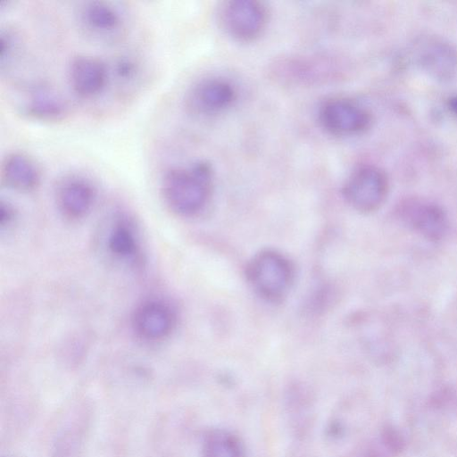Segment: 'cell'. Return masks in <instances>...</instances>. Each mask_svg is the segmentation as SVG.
I'll use <instances>...</instances> for the list:
<instances>
[{
  "label": "cell",
  "instance_id": "obj_18",
  "mask_svg": "<svg viewBox=\"0 0 457 457\" xmlns=\"http://www.w3.org/2000/svg\"><path fill=\"white\" fill-rule=\"evenodd\" d=\"M22 38L12 26L3 27L0 31V69L8 71L19 60L22 50Z\"/></svg>",
  "mask_w": 457,
  "mask_h": 457
},
{
  "label": "cell",
  "instance_id": "obj_6",
  "mask_svg": "<svg viewBox=\"0 0 457 457\" xmlns=\"http://www.w3.org/2000/svg\"><path fill=\"white\" fill-rule=\"evenodd\" d=\"M389 182L379 167L365 164L357 167L343 187L346 202L361 212H372L381 207L386 199Z\"/></svg>",
  "mask_w": 457,
  "mask_h": 457
},
{
  "label": "cell",
  "instance_id": "obj_2",
  "mask_svg": "<svg viewBox=\"0 0 457 457\" xmlns=\"http://www.w3.org/2000/svg\"><path fill=\"white\" fill-rule=\"evenodd\" d=\"M407 54L416 69L432 79L449 81L457 76V46L445 37H419L411 44Z\"/></svg>",
  "mask_w": 457,
  "mask_h": 457
},
{
  "label": "cell",
  "instance_id": "obj_19",
  "mask_svg": "<svg viewBox=\"0 0 457 457\" xmlns=\"http://www.w3.org/2000/svg\"><path fill=\"white\" fill-rule=\"evenodd\" d=\"M141 63L131 54H122L113 62L112 71L114 79L121 84H128L137 79L140 74Z\"/></svg>",
  "mask_w": 457,
  "mask_h": 457
},
{
  "label": "cell",
  "instance_id": "obj_1",
  "mask_svg": "<svg viewBox=\"0 0 457 457\" xmlns=\"http://www.w3.org/2000/svg\"><path fill=\"white\" fill-rule=\"evenodd\" d=\"M212 164L197 160L187 166L168 169L161 182V191L167 206L181 216H193L207 204L213 185Z\"/></svg>",
  "mask_w": 457,
  "mask_h": 457
},
{
  "label": "cell",
  "instance_id": "obj_3",
  "mask_svg": "<svg viewBox=\"0 0 457 457\" xmlns=\"http://www.w3.org/2000/svg\"><path fill=\"white\" fill-rule=\"evenodd\" d=\"M221 29L232 39L249 43L256 40L266 29L269 12L258 0H228L218 9Z\"/></svg>",
  "mask_w": 457,
  "mask_h": 457
},
{
  "label": "cell",
  "instance_id": "obj_5",
  "mask_svg": "<svg viewBox=\"0 0 457 457\" xmlns=\"http://www.w3.org/2000/svg\"><path fill=\"white\" fill-rule=\"evenodd\" d=\"M320 127L329 135L347 137L367 131L373 120L369 109L346 96L326 99L318 110Z\"/></svg>",
  "mask_w": 457,
  "mask_h": 457
},
{
  "label": "cell",
  "instance_id": "obj_16",
  "mask_svg": "<svg viewBox=\"0 0 457 457\" xmlns=\"http://www.w3.org/2000/svg\"><path fill=\"white\" fill-rule=\"evenodd\" d=\"M125 219L112 225L106 238L108 252L120 261H134L139 251L138 239L133 227Z\"/></svg>",
  "mask_w": 457,
  "mask_h": 457
},
{
  "label": "cell",
  "instance_id": "obj_15",
  "mask_svg": "<svg viewBox=\"0 0 457 457\" xmlns=\"http://www.w3.org/2000/svg\"><path fill=\"white\" fill-rule=\"evenodd\" d=\"M329 62L321 58L286 57L275 62V78L289 84H308L328 79Z\"/></svg>",
  "mask_w": 457,
  "mask_h": 457
},
{
  "label": "cell",
  "instance_id": "obj_14",
  "mask_svg": "<svg viewBox=\"0 0 457 457\" xmlns=\"http://www.w3.org/2000/svg\"><path fill=\"white\" fill-rule=\"evenodd\" d=\"M1 178L7 187L29 192L38 187L41 171L35 160L27 154L12 152L2 161Z\"/></svg>",
  "mask_w": 457,
  "mask_h": 457
},
{
  "label": "cell",
  "instance_id": "obj_13",
  "mask_svg": "<svg viewBox=\"0 0 457 457\" xmlns=\"http://www.w3.org/2000/svg\"><path fill=\"white\" fill-rule=\"evenodd\" d=\"M176 314L167 303L150 300L141 303L134 312L132 326L138 337L147 341L165 338L173 330Z\"/></svg>",
  "mask_w": 457,
  "mask_h": 457
},
{
  "label": "cell",
  "instance_id": "obj_20",
  "mask_svg": "<svg viewBox=\"0 0 457 457\" xmlns=\"http://www.w3.org/2000/svg\"><path fill=\"white\" fill-rule=\"evenodd\" d=\"M443 106L451 118L457 120V93L448 96L445 99Z\"/></svg>",
  "mask_w": 457,
  "mask_h": 457
},
{
  "label": "cell",
  "instance_id": "obj_7",
  "mask_svg": "<svg viewBox=\"0 0 457 457\" xmlns=\"http://www.w3.org/2000/svg\"><path fill=\"white\" fill-rule=\"evenodd\" d=\"M79 31L87 38L104 43L119 40L125 30V21L119 9L111 2L86 1L75 11Z\"/></svg>",
  "mask_w": 457,
  "mask_h": 457
},
{
  "label": "cell",
  "instance_id": "obj_12",
  "mask_svg": "<svg viewBox=\"0 0 457 457\" xmlns=\"http://www.w3.org/2000/svg\"><path fill=\"white\" fill-rule=\"evenodd\" d=\"M96 190L84 176L70 174L57 183L55 199L61 212L67 218L77 220L90 212L96 201Z\"/></svg>",
  "mask_w": 457,
  "mask_h": 457
},
{
  "label": "cell",
  "instance_id": "obj_9",
  "mask_svg": "<svg viewBox=\"0 0 457 457\" xmlns=\"http://www.w3.org/2000/svg\"><path fill=\"white\" fill-rule=\"evenodd\" d=\"M397 212L403 221L428 240L438 241L447 234L449 228L447 214L435 203L408 199L399 205Z\"/></svg>",
  "mask_w": 457,
  "mask_h": 457
},
{
  "label": "cell",
  "instance_id": "obj_8",
  "mask_svg": "<svg viewBox=\"0 0 457 457\" xmlns=\"http://www.w3.org/2000/svg\"><path fill=\"white\" fill-rule=\"evenodd\" d=\"M237 97V89L228 80L221 78H205L188 89L184 99V106L190 115L206 118L228 110Z\"/></svg>",
  "mask_w": 457,
  "mask_h": 457
},
{
  "label": "cell",
  "instance_id": "obj_4",
  "mask_svg": "<svg viewBox=\"0 0 457 457\" xmlns=\"http://www.w3.org/2000/svg\"><path fill=\"white\" fill-rule=\"evenodd\" d=\"M246 273L255 292L268 301L285 296L294 276L290 262L273 250L257 253L249 262Z\"/></svg>",
  "mask_w": 457,
  "mask_h": 457
},
{
  "label": "cell",
  "instance_id": "obj_17",
  "mask_svg": "<svg viewBox=\"0 0 457 457\" xmlns=\"http://www.w3.org/2000/svg\"><path fill=\"white\" fill-rule=\"evenodd\" d=\"M202 452L203 457H243L237 438L221 430L212 431L205 436Z\"/></svg>",
  "mask_w": 457,
  "mask_h": 457
},
{
  "label": "cell",
  "instance_id": "obj_11",
  "mask_svg": "<svg viewBox=\"0 0 457 457\" xmlns=\"http://www.w3.org/2000/svg\"><path fill=\"white\" fill-rule=\"evenodd\" d=\"M19 109L29 119L46 122L62 120L69 113L62 97L46 82H35L27 86L20 100Z\"/></svg>",
  "mask_w": 457,
  "mask_h": 457
},
{
  "label": "cell",
  "instance_id": "obj_10",
  "mask_svg": "<svg viewBox=\"0 0 457 457\" xmlns=\"http://www.w3.org/2000/svg\"><path fill=\"white\" fill-rule=\"evenodd\" d=\"M67 74L72 92L80 98L92 99L106 87L110 71L102 59L78 54L70 60Z\"/></svg>",
  "mask_w": 457,
  "mask_h": 457
},
{
  "label": "cell",
  "instance_id": "obj_21",
  "mask_svg": "<svg viewBox=\"0 0 457 457\" xmlns=\"http://www.w3.org/2000/svg\"><path fill=\"white\" fill-rule=\"evenodd\" d=\"M14 217V212L11 204L2 202L1 204V225L8 224Z\"/></svg>",
  "mask_w": 457,
  "mask_h": 457
}]
</instances>
